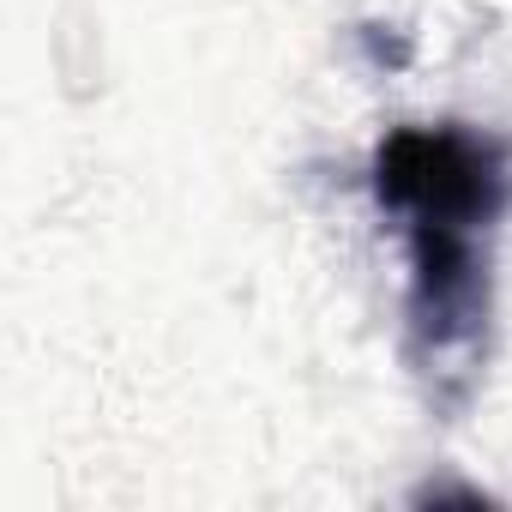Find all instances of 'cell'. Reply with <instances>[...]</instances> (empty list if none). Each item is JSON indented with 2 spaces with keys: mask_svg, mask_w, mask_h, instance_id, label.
I'll use <instances>...</instances> for the list:
<instances>
[{
  "mask_svg": "<svg viewBox=\"0 0 512 512\" xmlns=\"http://www.w3.org/2000/svg\"><path fill=\"white\" fill-rule=\"evenodd\" d=\"M374 193L404 223H488L512 199L506 145L470 127H398L374 157Z\"/></svg>",
  "mask_w": 512,
  "mask_h": 512,
  "instance_id": "cell-1",
  "label": "cell"
}]
</instances>
